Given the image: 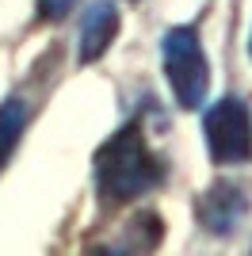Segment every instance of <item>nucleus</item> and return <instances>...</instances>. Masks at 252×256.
Here are the masks:
<instances>
[{"label":"nucleus","instance_id":"1","mask_svg":"<svg viewBox=\"0 0 252 256\" xmlns=\"http://www.w3.org/2000/svg\"><path fill=\"white\" fill-rule=\"evenodd\" d=\"M164 180V160L149 150L146 134L130 122L115 130L96 153V192L107 203H130Z\"/></svg>","mask_w":252,"mask_h":256},{"label":"nucleus","instance_id":"2","mask_svg":"<svg viewBox=\"0 0 252 256\" xmlns=\"http://www.w3.org/2000/svg\"><path fill=\"white\" fill-rule=\"evenodd\" d=\"M160 58H164V73L172 84V96L180 107H202L210 92V65L202 42L191 27H172L160 42Z\"/></svg>","mask_w":252,"mask_h":256},{"label":"nucleus","instance_id":"3","mask_svg":"<svg viewBox=\"0 0 252 256\" xmlns=\"http://www.w3.org/2000/svg\"><path fill=\"white\" fill-rule=\"evenodd\" d=\"M206 150L218 164H248L252 160V111L244 100L226 96L206 111Z\"/></svg>","mask_w":252,"mask_h":256},{"label":"nucleus","instance_id":"4","mask_svg":"<svg viewBox=\"0 0 252 256\" xmlns=\"http://www.w3.org/2000/svg\"><path fill=\"white\" fill-rule=\"evenodd\" d=\"M115 34H118L115 4H111V0H96L92 8L84 12V20H80V62L84 65L100 62V58L111 50Z\"/></svg>","mask_w":252,"mask_h":256},{"label":"nucleus","instance_id":"5","mask_svg":"<svg viewBox=\"0 0 252 256\" xmlns=\"http://www.w3.org/2000/svg\"><path fill=\"white\" fill-rule=\"evenodd\" d=\"M244 218V195L233 184H214L199 199V222L210 234H233Z\"/></svg>","mask_w":252,"mask_h":256},{"label":"nucleus","instance_id":"6","mask_svg":"<svg viewBox=\"0 0 252 256\" xmlns=\"http://www.w3.org/2000/svg\"><path fill=\"white\" fill-rule=\"evenodd\" d=\"M23 126H27V107H23L20 100H4V104H0V172L8 164L12 150L20 146Z\"/></svg>","mask_w":252,"mask_h":256},{"label":"nucleus","instance_id":"7","mask_svg":"<svg viewBox=\"0 0 252 256\" xmlns=\"http://www.w3.org/2000/svg\"><path fill=\"white\" fill-rule=\"evenodd\" d=\"M76 0H38V16L42 20H65L73 12Z\"/></svg>","mask_w":252,"mask_h":256},{"label":"nucleus","instance_id":"8","mask_svg":"<svg viewBox=\"0 0 252 256\" xmlns=\"http://www.w3.org/2000/svg\"><path fill=\"white\" fill-rule=\"evenodd\" d=\"M248 54H252V34H248Z\"/></svg>","mask_w":252,"mask_h":256}]
</instances>
